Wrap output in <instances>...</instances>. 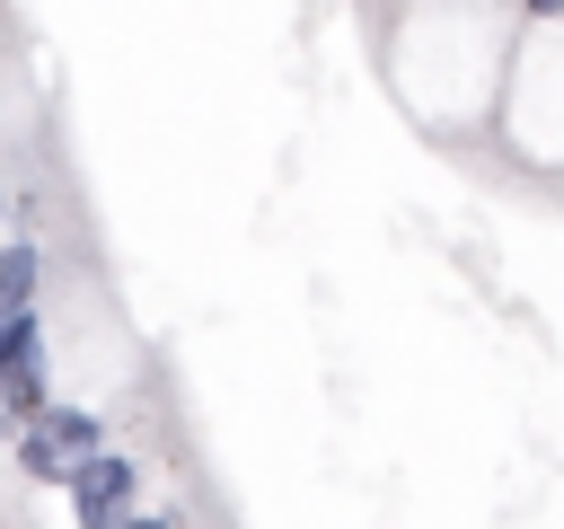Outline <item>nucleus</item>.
I'll list each match as a JSON object with an SVG mask.
<instances>
[{
  "label": "nucleus",
  "instance_id": "f257e3e1",
  "mask_svg": "<svg viewBox=\"0 0 564 529\" xmlns=\"http://www.w3.org/2000/svg\"><path fill=\"white\" fill-rule=\"evenodd\" d=\"M62 494H70V520H79V529H123L132 503H141V467H132L123 450H97V458H79V467L62 476Z\"/></svg>",
  "mask_w": 564,
  "mask_h": 529
},
{
  "label": "nucleus",
  "instance_id": "f03ea898",
  "mask_svg": "<svg viewBox=\"0 0 564 529\" xmlns=\"http://www.w3.org/2000/svg\"><path fill=\"white\" fill-rule=\"evenodd\" d=\"M26 432H35V441H44V450H53L62 467H79V458L115 450V441H106V414H88V406H62V397H53V406H44V414H35Z\"/></svg>",
  "mask_w": 564,
  "mask_h": 529
},
{
  "label": "nucleus",
  "instance_id": "7ed1b4c3",
  "mask_svg": "<svg viewBox=\"0 0 564 529\" xmlns=\"http://www.w3.org/2000/svg\"><path fill=\"white\" fill-rule=\"evenodd\" d=\"M44 247L35 238H18V247H0V326L9 317H35V291H44Z\"/></svg>",
  "mask_w": 564,
  "mask_h": 529
},
{
  "label": "nucleus",
  "instance_id": "20e7f679",
  "mask_svg": "<svg viewBox=\"0 0 564 529\" xmlns=\"http://www.w3.org/2000/svg\"><path fill=\"white\" fill-rule=\"evenodd\" d=\"M18 467H26L35 485H62V476H70V467H62V458H53V450H44L35 432H18Z\"/></svg>",
  "mask_w": 564,
  "mask_h": 529
},
{
  "label": "nucleus",
  "instance_id": "39448f33",
  "mask_svg": "<svg viewBox=\"0 0 564 529\" xmlns=\"http://www.w3.org/2000/svg\"><path fill=\"white\" fill-rule=\"evenodd\" d=\"M123 529H167V520H150V511H132V520H123Z\"/></svg>",
  "mask_w": 564,
  "mask_h": 529
},
{
  "label": "nucleus",
  "instance_id": "423d86ee",
  "mask_svg": "<svg viewBox=\"0 0 564 529\" xmlns=\"http://www.w3.org/2000/svg\"><path fill=\"white\" fill-rule=\"evenodd\" d=\"M0 212H9V194H0Z\"/></svg>",
  "mask_w": 564,
  "mask_h": 529
}]
</instances>
